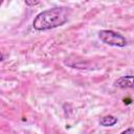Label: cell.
I'll return each instance as SVG.
<instances>
[{
  "label": "cell",
  "instance_id": "cell-1",
  "mask_svg": "<svg viewBox=\"0 0 134 134\" xmlns=\"http://www.w3.org/2000/svg\"><path fill=\"white\" fill-rule=\"evenodd\" d=\"M70 9L68 7H53L40 13L32 21L36 30H48L65 24L68 20Z\"/></svg>",
  "mask_w": 134,
  "mask_h": 134
},
{
  "label": "cell",
  "instance_id": "cell-2",
  "mask_svg": "<svg viewBox=\"0 0 134 134\" xmlns=\"http://www.w3.org/2000/svg\"><path fill=\"white\" fill-rule=\"evenodd\" d=\"M98 38L102 42H104L107 45L110 46H116V47H124L127 44V40L124 36L120 34L110 30V29H104L98 32Z\"/></svg>",
  "mask_w": 134,
  "mask_h": 134
},
{
  "label": "cell",
  "instance_id": "cell-3",
  "mask_svg": "<svg viewBox=\"0 0 134 134\" xmlns=\"http://www.w3.org/2000/svg\"><path fill=\"white\" fill-rule=\"evenodd\" d=\"M118 88H132L134 89V75H124L114 82Z\"/></svg>",
  "mask_w": 134,
  "mask_h": 134
},
{
  "label": "cell",
  "instance_id": "cell-4",
  "mask_svg": "<svg viewBox=\"0 0 134 134\" xmlns=\"http://www.w3.org/2000/svg\"><path fill=\"white\" fill-rule=\"evenodd\" d=\"M117 122V118L113 115H106L99 119V125L103 127H111Z\"/></svg>",
  "mask_w": 134,
  "mask_h": 134
},
{
  "label": "cell",
  "instance_id": "cell-5",
  "mask_svg": "<svg viewBox=\"0 0 134 134\" xmlns=\"http://www.w3.org/2000/svg\"><path fill=\"white\" fill-rule=\"evenodd\" d=\"M120 134H134V128H129V129L125 130L124 132H121Z\"/></svg>",
  "mask_w": 134,
  "mask_h": 134
},
{
  "label": "cell",
  "instance_id": "cell-6",
  "mask_svg": "<svg viewBox=\"0 0 134 134\" xmlns=\"http://www.w3.org/2000/svg\"><path fill=\"white\" fill-rule=\"evenodd\" d=\"M39 3V1H25V4L26 5H36V4H38Z\"/></svg>",
  "mask_w": 134,
  "mask_h": 134
}]
</instances>
